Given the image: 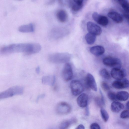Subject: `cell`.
I'll return each mask as SVG.
<instances>
[{"label": "cell", "mask_w": 129, "mask_h": 129, "mask_svg": "<svg viewBox=\"0 0 129 129\" xmlns=\"http://www.w3.org/2000/svg\"><path fill=\"white\" fill-rule=\"evenodd\" d=\"M34 49L33 43L14 44L1 48L0 52L4 54L22 52L29 55L33 53Z\"/></svg>", "instance_id": "obj_1"}, {"label": "cell", "mask_w": 129, "mask_h": 129, "mask_svg": "<svg viewBox=\"0 0 129 129\" xmlns=\"http://www.w3.org/2000/svg\"><path fill=\"white\" fill-rule=\"evenodd\" d=\"M71 57V54L68 52L55 53L50 54L48 59L52 63H66L69 61Z\"/></svg>", "instance_id": "obj_2"}, {"label": "cell", "mask_w": 129, "mask_h": 129, "mask_svg": "<svg viewBox=\"0 0 129 129\" xmlns=\"http://www.w3.org/2000/svg\"><path fill=\"white\" fill-rule=\"evenodd\" d=\"M23 90L24 88L21 86L16 85L11 87L0 92V100L21 94L23 93Z\"/></svg>", "instance_id": "obj_3"}, {"label": "cell", "mask_w": 129, "mask_h": 129, "mask_svg": "<svg viewBox=\"0 0 129 129\" xmlns=\"http://www.w3.org/2000/svg\"><path fill=\"white\" fill-rule=\"evenodd\" d=\"M70 86L72 94L75 96L81 94L84 90L83 86L82 83L79 81L73 80L70 84Z\"/></svg>", "instance_id": "obj_4"}, {"label": "cell", "mask_w": 129, "mask_h": 129, "mask_svg": "<svg viewBox=\"0 0 129 129\" xmlns=\"http://www.w3.org/2000/svg\"><path fill=\"white\" fill-rule=\"evenodd\" d=\"M103 64L107 66L120 69L121 66V60L118 58L111 57L104 58L103 61Z\"/></svg>", "instance_id": "obj_5"}, {"label": "cell", "mask_w": 129, "mask_h": 129, "mask_svg": "<svg viewBox=\"0 0 129 129\" xmlns=\"http://www.w3.org/2000/svg\"><path fill=\"white\" fill-rule=\"evenodd\" d=\"M73 72L71 64L68 62L65 63L62 71V76L65 81H68L72 79Z\"/></svg>", "instance_id": "obj_6"}, {"label": "cell", "mask_w": 129, "mask_h": 129, "mask_svg": "<svg viewBox=\"0 0 129 129\" xmlns=\"http://www.w3.org/2000/svg\"><path fill=\"white\" fill-rule=\"evenodd\" d=\"M71 110V107L68 103L64 102L59 103L56 107V111L57 113L61 115L66 114L69 113Z\"/></svg>", "instance_id": "obj_7"}, {"label": "cell", "mask_w": 129, "mask_h": 129, "mask_svg": "<svg viewBox=\"0 0 129 129\" xmlns=\"http://www.w3.org/2000/svg\"><path fill=\"white\" fill-rule=\"evenodd\" d=\"M87 27L89 33L96 36L99 35L102 33V29L100 27L92 22H87Z\"/></svg>", "instance_id": "obj_8"}, {"label": "cell", "mask_w": 129, "mask_h": 129, "mask_svg": "<svg viewBox=\"0 0 129 129\" xmlns=\"http://www.w3.org/2000/svg\"><path fill=\"white\" fill-rule=\"evenodd\" d=\"M93 19L99 24L105 26L107 25L108 20L105 16L100 15L96 12H93L92 15Z\"/></svg>", "instance_id": "obj_9"}, {"label": "cell", "mask_w": 129, "mask_h": 129, "mask_svg": "<svg viewBox=\"0 0 129 129\" xmlns=\"http://www.w3.org/2000/svg\"><path fill=\"white\" fill-rule=\"evenodd\" d=\"M110 73L111 76L117 80L122 79L126 75L125 70L116 68H113L111 70Z\"/></svg>", "instance_id": "obj_10"}, {"label": "cell", "mask_w": 129, "mask_h": 129, "mask_svg": "<svg viewBox=\"0 0 129 129\" xmlns=\"http://www.w3.org/2000/svg\"><path fill=\"white\" fill-rule=\"evenodd\" d=\"M112 86L114 88L120 89L128 88L129 87V81L126 78L114 81L112 83Z\"/></svg>", "instance_id": "obj_11"}, {"label": "cell", "mask_w": 129, "mask_h": 129, "mask_svg": "<svg viewBox=\"0 0 129 129\" xmlns=\"http://www.w3.org/2000/svg\"><path fill=\"white\" fill-rule=\"evenodd\" d=\"M86 83L88 86L94 91L97 90V87L95 79L92 75L88 73L86 78Z\"/></svg>", "instance_id": "obj_12"}, {"label": "cell", "mask_w": 129, "mask_h": 129, "mask_svg": "<svg viewBox=\"0 0 129 129\" xmlns=\"http://www.w3.org/2000/svg\"><path fill=\"white\" fill-rule=\"evenodd\" d=\"M88 96L86 93H83L77 98V102L78 105L81 108L85 107L88 105Z\"/></svg>", "instance_id": "obj_13"}, {"label": "cell", "mask_w": 129, "mask_h": 129, "mask_svg": "<svg viewBox=\"0 0 129 129\" xmlns=\"http://www.w3.org/2000/svg\"><path fill=\"white\" fill-rule=\"evenodd\" d=\"M67 33V31L64 29H54L50 33V36L52 38L57 39L65 36Z\"/></svg>", "instance_id": "obj_14"}, {"label": "cell", "mask_w": 129, "mask_h": 129, "mask_svg": "<svg viewBox=\"0 0 129 129\" xmlns=\"http://www.w3.org/2000/svg\"><path fill=\"white\" fill-rule=\"evenodd\" d=\"M109 17L117 23H121L123 19L122 16L118 13L115 11H111L108 14Z\"/></svg>", "instance_id": "obj_15"}, {"label": "cell", "mask_w": 129, "mask_h": 129, "mask_svg": "<svg viewBox=\"0 0 129 129\" xmlns=\"http://www.w3.org/2000/svg\"><path fill=\"white\" fill-rule=\"evenodd\" d=\"M90 52L94 55L99 56L103 54L105 51L104 48L102 46L97 45L91 47L90 49Z\"/></svg>", "instance_id": "obj_16"}, {"label": "cell", "mask_w": 129, "mask_h": 129, "mask_svg": "<svg viewBox=\"0 0 129 129\" xmlns=\"http://www.w3.org/2000/svg\"><path fill=\"white\" fill-rule=\"evenodd\" d=\"M34 26L32 23L20 26L18 28V30L23 33L32 32L34 31Z\"/></svg>", "instance_id": "obj_17"}, {"label": "cell", "mask_w": 129, "mask_h": 129, "mask_svg": "<svg viewBox=\"0 0 129 129\" xmlns=\"http://www.w3.org/2000/svg\"><path fill=\"white\" fill-rule=\"evenodd\" d=\"M124 106L121 103L117 101H114L111 106V110L113 112L118 113L124 108Z\"/></svg>", "instance_id": "obj_18"}, {"label": "cell", "mask_w": 129, "mask_h": 129, "mask_svg": "<svg viewBox=\"0 0 129 129\" xmlns=\"http://www.w3.org/2000/svg\"><path fill=\"white\" fill-rule=\"evenodd\" d=\"M57 19L61 22H64L67 20L68 15L67 12L63 10H60L56 13Z\"/></svg>", "instance_id": "obj_19"}, {"label": "cell", "mask_w": 129, "mask_h": 129, "mask_svg": "<svg viewBox=\"0 0 129 129\" xmlns=\"http://www.w3.org/2000/svg\"><path fill=\"white\" fill-rule=\"evenodd\" d=\"M117 100L121 101H124L128 98L129 94L128 92L125 91L118 92L116 94Z\"/></svg>", "instance_id": "obj_20"}, {"label": "cell", "mask_w": 129, "mask_h": 129, "mask_svg": "<svg viewBox=\"0 0 129 129\" xmlns=\"http://www.w3.org/2000/svg\"><path fill=\"white\" fill-rule=\"evenodd\" d=\"M96 39V36L88 33L85 36V39L87 43L92 45L95 42Z\"/></svg>", "instance_id": "obj_21"}, {"label": "cell", "mask_w": 129, "mask_h": 129, "mask_svg": "<svg viewBox=\"0 0 129 129\" xmlns=\"http://www.w3.org/2000/svg\"><path fill=\"white\" fill-rule=\"evenodd\" d=\"M75 121L76 120L74 119L64 121L60 124L59 127V128L62 129L67 128L71 124L75 122Z\"/></svg>", "instance_id": "obj_22"}, {"label": "cell", "mask_w": 129, "mask_h": 129, "mask_svg": "<svg viewBox=\"0 0 129 129\" xmlns=\"http://www.w3.org/2000/svg\"><path fill=\"white\" fill-rule=\"evenodd\" d=\"M101 97H96L95 99V101L96 105L99 107H102L105 105V102L103 95L102 91L100 90Z\"/></svg>", "instance_id": "obj_23"}, {"label": "cell", "mask_w": 129, "mask_h": 129, "mask_svg": "<svg viewBox=\"0 0 129 129\" xmlns=\"http://www.w3.org/2000/svg\"><path fill=\"white\" fill-rule=\"evenodd\" d=\"M55 81V77L54 76H49L43 77L42 81L43 83L53 85Z\"/></svg>", "instance_id": "obj_24"}, {"label": "cell", "mask_w": 129, "mask_h": 129, "mask_svg": "<svg viewBox=\"0 0 129 129\" xmlns=\"http://www.w3.org/2000/svg\"><path fill=\"white\" fill-rule=\"evenodd\" d=\"M124 10V11L129 13V5L128 3L126 0H118Z\"/></svg>", "instance_id": "obj_25"}, {"label": "cell", "mask_w": 129, "mask_h": 129, "mask_svg": "<svg viewBox=\"0 0 129 129\" xmlns=\"http://www.w3.org/2000/svg\"><path fill=\"white\" fill-rule=\"evenodd\" d=\"M102 117L105 122H107L108 120L109 116L107 112L102 108L100 110Z\"/></svg>", "instance_id": "obj_26"}, {"label": "cell", "mask_w": 129, "mask_h": 129, "mask_svg": "<svg viewBox=\"0 0 129 129\" xmlns=\"http://www.w3.org/2000/svg\"><path fill=\"white\" fill-rule=\"evenodd\" d=\"M83 5H80L74 2L71 1L70 6L72 10L74 12H77L80 10L82 8Z\"/></svg>", "instance_id": "obj_27"}, {"label": "cell", "mask_w": 129, "mask_h": 129, "mask_svg": "<svg viewBox=\"0 0 129 129\" xmlns=\"http://www.w3.org/2000/svg\"><path fill=\"white\" fill-rule=\"evenodd\" d=\"M99 73L102 77L106 79H109L110 78V75L109 73L105 69H103L101 70Z\"/></svg>", "instance_id": "obj_28"}, {"label": "cell", "mask_w": 129, "mask_h": 129, "mask_svg": "<svg viewBox=\"0 0 129 129\" xmlns=\"http://www.w3.org/2000/svg\"><path fill=\"white\" fill-rule=\"evenodd\" d=\"M108 96L109 99L112 101L116 100V93L112 91H109L108 93Z\"/></svg>", "instance_id": "obj_29"}, {"label": "cell", "mask_w": 129, "mask_h": 129, "mask_svg": "<svg viewBox=\"0 0 129 129\" xmlns=\"http://www.w3.org/2000/svg\"><path fill=\"white\" fill-rule=\"evenodd\" d=\"M120 117L122 119H125L129 117V110H125L122 111L120 114Z\"/></svg>", "instance_id": "obj_30"}, {"label": "cell", "mask_w": 129, "mask_h": 129, "mask_svg": "<svg viewBox=\"0 0 129 129\" xmlns=\"http://www.w3.org/2000/svg\"><path fill=\"white\" fill-rule=\"evenodd\" d=\"M60 4L62 6H70L71 0H58Z\"/></svg>", "instance_id": "obj_31"}, {"label": "cell", "mask_w": 129, "mask_h": 129, "mask_svg": "<svg viewBox=\"0 0 129 129\" xmlns=\"http://www.w3.org/2000/svg\"><path fill=\"white\" fill-rule=\"evenodd\" d=\"M102 89L105 91H108L110 89V87L108 84L105 82L103 81L101 84Z\"/></svg>", "instance_id": "obj_32"}, {"label": "cell", "mask_w": 129, "mask_h": 129, "mask_svg": "<svg viewBox=\"0 0 129 129\" xmlns=\"http://www.w3.org/2000/svg\"><path fill=\"white\" fill-rule=\"evenodd\" d=\"M90 128L91 129H100V125L96 123H93L91 124Z\"/></svg>", "instance_id": "obj_33"}, {"label": "cell", "mask_w": 129, "mask_h": 129, "mask_svg": "<svg viewBox=\"0 0 129 129\" xmlns=\"http://www.w3.org/2000/svg\"><path fill=\"white\" fill-rule=\"evenodd\" d=\"M73 1L80 5H83V0H73Z\"/></svg>", "instance_id": "obj_34"}, {"label": "cell", "mask_w": 129, "mask_h": 129, "mask_svg": "<svg viewBox=\"0 0 129 129\" xmlns=\"http://www.w3.org/2000/svg\"><path fill=\"white\" fill-rule=\"evenodd\" d=\"M85 107L86 108L85 109V114L86 116H87L89 115V113L88 105H87Z\"/></svg>", "instance_id": "obj_35"}, {"label": "cell", "mask_w": 129, "mask_h": 129, "mask_svg": "<svg viewBox=\"0 0 129 129\" xmlns=\"http://www.w3.org/2000/svg\"><path fill=\"white\" fill-rule=\"evenodd\" d=\"M123 14L124 16L125 17L126 19L128 21L129 18V13H127L124 11Z\"/></svg>", "instance_id": "obj_36"}, {"label": "cell", "mask_w": 129, "mask_h": 129, "mask_svg": "<svg viewBox=\"0 0 129 129\" xmlns=\"http://www.w3.org/2000/svg\"><path fill=\"white\" fill-rule=\"evenodd\" d=\"M76 129H84L85 127L83 125L80 124L78 126Z\"/></svg>", "instance_id": "obj_37"}, {"label": "cell", "mask_w": 129, "mask_h": 129, "mask_svg": "<svg viewBox=\"0 0 129 129\" xmlns=\"http://www.w3.org/2000/svg\"><path fill=\"white\" fill-rule=\"evenodd\" d=\"M36 72L37 73H39L40 71V67L39 66L37 67L36 70Z\"/></svg>", "instance_id": "obj_38"}, {"label": "cell", "mask_w": 129, "mask_h": 129, "mask_svg": "<svg viewBox=\"0 0 129 129\" xmlns=\"http://www.w3.org/2000/svg\"><path fill=\"white\" fill-rule=\"evenodd\" d=\"M126 108L127 109H128L129 108V102L128 101L126 104Z\"/></svg>", "instance_id": "obj_39"}, {"label": "cell", "mask_w": 129, "mask_h": 129, "mask_svg": "<svg viewBox=\"0 0 129 129\" xmlns=\"http://www.w3.org/2000/svg\"><path fill=\"white\" fill-rule=\"evenodd\" d=\"M18 0V1H22V0Z\"/></svg>", "instance_id": "obj_40"}, {"label": "cell", "mask_w": 129, "mask_h": 129, "mask_svg": "<svg viewBox=\"0 0 129 129\" xmlns=\"http://www.w3.org/2000/svg\"></svg>", "instance_id": "obj_41"}]
</instances>
